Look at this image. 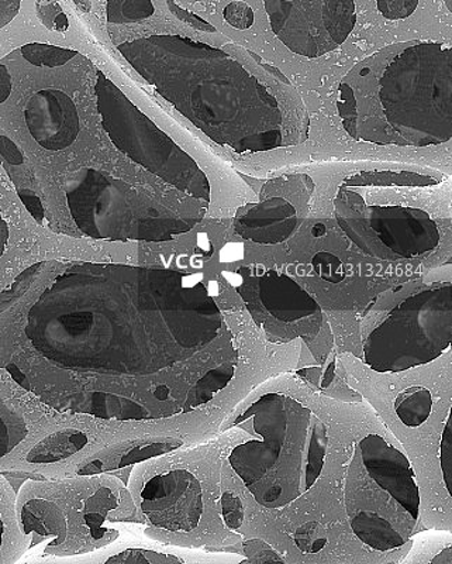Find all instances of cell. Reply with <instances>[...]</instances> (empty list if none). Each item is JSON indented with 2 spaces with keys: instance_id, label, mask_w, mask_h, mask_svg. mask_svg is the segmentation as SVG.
<instances>
[{
  "instance_id": "1",
  "label": "cell",
  "mask_w": 452,
  "mask_h": 564,
  "mask_svg": "<svg viewBox=\"0 0 452 564\" xmlns=\"http://www.w3.org/2000/svg\"><path fill=\"white\" fill-rule=\"evenodd\" d=\"M223 329L199 275L87 261L54 270L43 261L0 294V369L58 412L169 417L206 404L173 371L216 369L195 360Z\"/></svg>"
},
{
  "instance_id": "2",
  "label": "cell",
  "mask_w": 452,
  "mask_h": 564,
  "mask_svg": "<svg viewBox=\"0 0 452 564\" xmlns=\"http://www.w3.org/2000/svg\"><path fill=\"white\" fill-rule=\"evenodd\" d=\"M118 52L216 144L238 154L284 148L278 99L223 50L184 35L157 34L122 43Z\"/></svg>"
},
{
  "instance_id": "3",
  "label": "cell",
  "mask_w": 452,
  "mask_h": 564,
  "mask_svg": "<svg viewBox=\"0 0 452 564\" xmlns=\"http://www.w3.org/2000/svg\"><path fill=\"white\" fill-rule=\"evenodd\" d=\"M382 50L340 84L346 133L375 144L439 145L452 139V50L437 42Z\"/></svg>"
},
{
  "instance_id": "4",
  "label": "cell",
  "mask_w": 452,
  "mask_h": 564,
  "mask_svg": "<svg viewBox=\"0 0 452 564\" xmlns=\"http://www.w3.org/2000/svg\"><path fill=\"white\" fill-rule=\"evenodd\" d=\"M251 421L261 441L235 446L230 466L265 508L288 506L318 480L328 449L326 426L293 398L266 394L234 422Z\"/></svg>"
},
{
  "instance_id": "5",
  "label": "cell",
  "mask_w": 452,
  "mask_h": 564,
  "mask_svg": "<svg viewBox=\"0 0 452 564\" xmlns=\"http://www.w3.org/2000/svg\"><path fill=\"white\" fill-rule=\"evenodd\" d=\"M64 193L75 226L95 240L163 243L189 234L209 208L178 189L150 194L90 167L65 176Z\"/></svg>"
},
{
  "instance_id": "6",
  "label": "cell",
  "mask_w": 452,
  "mask_h": 564,
  "mask_svg": "<svg viewBox=\"0 0 452 564\" xmlns=\"http://www.w3.org/2000/svg\"><path fill=\"white\" fill-rule=\"evenodd\" d=\"M410 171H363L350 175L366 199L345 181L334 199L340 228L365 254L381 260H408L434 251L441 235L433 216L408 200L400 191L408 184Z\"/></svg>"
},
{
  "instance_id": "7",
  "label": "cell",
  "mask_w": 452,
  "mask_h": 564,
  "mask_svg": "<svg viewBox=\"0 0 452 564\" xmlns=\"http://www.w3.org/2000/svg\"><path fill=\"white\" fill-rule=\"evenodd\" d=\"M95 93L102 128L115 149L165 184L210 204L212 186L205 171L102 70H98Z\"/></svg>"
},
{
  "instance_id": "8",
  "label": "cell",
  "mask_w": 452,
  "mask_h": 564,
  "mask_svg": "<svg viewBox=\"0 0 452 564\" xmlns=\"http://www.w3.org/2000/svg\"><path fill=\"white\" fill-rule=\"evenodd\" d=\"M451 284L411 295L365 341L366 365L400 372L433 361L450 346Z\"/></svg>"
},
{
  "instance_id": "9",
  "label": "cell",
  "mask_w": 452,
  "mask_h": 564,
  "mask_svg": "<svg viewBox=\"0 0 452 564\" xmlns=\"http://www.w3.org/2000/svg\"><path fill=\"white\" fill-rule=\"evenodd\" d=\"M264 4L276 37L306 58L333 53L356 23L354 0H264Z\"/></svg>"
},
{
  "instance_id": "10",
  "label": "cell",
  "mask_w": 452,
  "mask_h": 564,
  "mask_svg": "<svg viewBox=\"0 0 452 564\" xmlns=\"http://www.w3.org/2000/svg\"><path fill=\"white\" fill-rule=\"evenodd\" d=\"M140 508L154 527L190 532L203 513L200 481L188 470H173L150 478L140 492Z\"/></svg>"
},
{
  "instance_id": "11",
  "label": "cell",
  "mask_w": 452,
  "mask_h": 564,
  "mask_svg": "<svg viewBox=\"0 0 452 564\" xmlns=\"http://www.w3.org/2000/svg\"><path fill=\"white\" fill-rule=\"evenodd\" d=\"M238 275L239 294L254 317L264 312L280 322L321 317L318 302L290 276L253 267H244Z\"/></svg>"
},
{
  "instance_id": "12",
  "label": "cell",
  "mask_w": 452,
  "mask_h": 564,
  "mask_svg": "<svg viewBox=\"0 0 452 564\" xmlns=\"http://www.w3.org/2000/svg\"><path fill=\"white\" fill-rule=\"evenodd\" d=\"M30 139L47 153H62L78 140L80 119L65 90L43 87L27 95L20 109Z\"/></svg>"
},
{
  "instance_id": "13",
  "label": "cell",
  "mask_w": 452,
  "mask_h": 564,
  "mask_svg": "<svg viewBox=\"0 0 452 564\" xmlns=\"http://www.w3.org/2000/svg\"><path fill=\"white\" fill-rule=\"evenodd\" d=\"M361 453L370 476L414 518H419L420 494L408 457L379 435L361 441Z\"/></svg>"
},
{
  "instance_id": "14",
  "label": "cell",
  "mask_w": 452,
  "mask_h": 564,
  "mask_svg": "<svg viewBox=\"0 0 452 564\" xmlns=\"http://www.w3.org/2000/svg\"><path fill=\"white\" fill-rule=\"evenodd\" d=\"M298 212L284 198H269L250 204L238 212L235 234L258 245H279L298 228Z\"/></svg>"
},
{
  "instance_id": "15",
  "label": "cell",
  "mask_w": 452,
  "mask_h": 564,
  "mask_svg": "<svg viewBox=\"0 0 452 564\" xmlns=\"http://www.w3.org/2000/svg\"><path fill=\"white\" fill-rule=\"evenodd\" d=\"M183 446V442L174 440L128 441L108 447L89 458L78 468V476L118 475L125 468L165 455Z\"/></svg>"
},
{
  "instance_id": "16",
  "label": "cell",
  "mask_w": 452,
  "mask_h": 564,
  "mask_svg": "<svg viewBox=\"0 0 452 564\" xmlns=\"http://www.w3.org/2000/svg\"><path fill=\"white\" fill-rule=\"evenodd\" d=\"M24 532L52 539L49 546L63 545L67 539V520L62 508L45 498H32L22 508Z\"/></svg>"
},
{
  "instance_id": "17",
  "label": "cell",
  "mask_w": 452,
  "mask_h": 564,
  "mask_svg": "<svg viewBox=\"0 0 452 564\" xmlns=\"http://www.w3.org/2000/svg\"><path fill=\"white\" fill-rule=\"evenodd\" d=\"M88 443V433L80 430L54 432L29 452L26 460L33 465H52L77 455Z\"/></svg>"
},
{
  "instance_id": "18",
  "label": "cell",
  "mask_w": 452,
  "mask_h": 564,
  "mask_svg": "<svg viewBox=\"0 0 452 564\" xmlns=\"http://www.w3.org/2000/svg\"><path fill=\"white\" fill-rule=\"evenodd\" d=\"M351 528L354 529L355 535L366 545L376 549V551H392V549L404 545V538L396 532L394 527L378 513L363 511L356 513L351 520Z\"/></svg>"
},
{
  "instance_id": "19",
  "label": "cell",
  "mask_w": 452,
  "mask_h": 564,
  "mask_svg": "<svg viewBox=\"0 0 452 564\" xmlns=\"http://www.w3.org/2000/svg\"><path fill=\"white\" fill-rule=\"evenodd\" d=\"M433 406V397L426 387L415 386L400 392L395 402L396 414L406 426L417 427L427 421Z\"/></svg>"
},
{
  "instance_id": "20",
  "label": "cell",
  "mask_w": 452,
  "mask_h": 564,
  "mask_svg": "<svg viewBox=\"0 0 452 564\" xmlns=\"http://www.w3.org/2000/svg\"><path fill=\"white\" fill-rule=\"evenodd\" d=\"M27 435L26 420L0 398V458L7 457L16 449Z\"/></svg>"
},
{
  "instance_id": "21",
  "label": "cell",
  "mask_w": 452,
  "mask_h": 564,
  "mask_svg": "<svg viewBox=\"0 0 452 564\" xmlns=\"http://www.w3.org/2000/svg\"><path fill=\"white\" fill-rule=\"evenodd\" d=\"M20 57L30 64L43 65V67L59 68L71 63L78 53L74 50L55 47V45L30 43L18 50Z\"/></svg>"
},
{
  "instance_id": "22",
  "label": "cell",
  "mask_w": 452,
  "mask_h": 564,
  "mask_svg": "<svg viewBox=\"0 0 452 564\" xmlns=\"http://www.w3.org/2000/svg\"><path fill=\"white\" fill-rule=\"evenodd\" d=\"M154 12L151 0H108V22L112 24L143 22L153 17Z\"/></svg>"
},
{
  "instance_id": "23",
  "label": "cell",
  "mask_w": 452,
  "mask_h": 564,
  "mask_svg": "<svg viewBox=\"0 0 452 564\" xmlns=\"http://www.w3.org/2000/svg\"><path fill=\"white\" fill-rule=\"evenodd\" d=\"M183 562V558L177 556L147 551V549H128V551L118 553V555L109 557L107 561L108 564H167Z\"/></svg>"
},
{
  "instance_id": "24",
  "label": "cell",
  "mask_w": 452,
  "mask_h": 564,
  "mask_svg": "<svg viewBox=\"0 0 452 564\" xmlns=\"http://www.w3.org/2000/svg\"><path fill=\"white\" fill-rule=\"evenodd\" d=\"M295 543L304 553H319L328 545V532L319 522H308L296 531Z\"/></svg>"
},
{
  "instance_id": "25",
  "label": "cell",
  "mask_w": 452,
  "mask_h": 564,
  "mask_svg": "<svg viewBox=\"0 0 452 564\" xmlns=\"http://www.w3.org/2000/svg\"><path fill=\"white\" fill-rule=\"evenodd\" d=\"M311 265L316 271V274L323 279L324 281L333 282V284H339V282L345 279V270L343 263L338 256L326 253V251H321L313 257L311 260Z\"/></svg>"
},
{
  "instance_id": "26",
  "label": "cell",
  "mask_w": 452,
  "mask_h": 564,
  "mask_svg": "<svg viewBox=\"0 0 452 564\" xmlns=\"http://www.w3.org/2000/svg\"><path fill=\"white\" fill-rule=\"evenodd\" d=\"M382 17L389 20L408 19L419 7V0H376Z\"/></svg>"
},
{
  "instance_id": "27",
  "label": "cell",
  "mask_w": 452,
  "mask_h": 564,
  "mask_svg": "<svg viewBox=\"0 0 452 564\" xmlns=\"http://www.w3.org/2000/svg\"><path fill=\"white\" fill-rule=\"evenodd\" d=\"M224 19L231 28L247 30L254 24V12L247 3L231 2L224 9Z\"/></svg>"
},
{
  "instance_id": "28",
  "label": "cell",
  "mask_w": 452,
  "mask_h": 564,
  "mask_svg": "<svg viewBox=\"0 0 452 564\" xmlns=\"http://www.w3.org/2000/svg\"><path fill=\"white\" fill-rule=\"evenodd\" d=\"M223 520L231 529L241 527L244 520V507L240 498L233 492H224L222 498Z\"/></svg>"
},
{
  "instance_id": "29",
  "label": "cell",
  "mask_w": 452,
  "mask_h": 564,
  "mask_svg": "<svg viewBox=\"0 0 452 564\" xmlns=\"http://www.w3.org/2000/svg\"><path fill=\"white\" fill-rule=\"evenodd\" d=\"M244 552L247 553L251 563L284 562V557H280L275 549L260 539L245 542Z\"/></svg>"
},
{
  "instance_id": "30",
  "label": "cell",
  "mask_w": 452,
  "mask_h": 564,
  "mask_svg": "<svg viewBox=\"0 0 452 564\" xmlns=\"http://www.w3.org/2000/svg\"><path fill=\"white\" fill-rule=\"evenodd\" d=\"M168 8L170 12L175 14V18H178L180 22L189 24L190 28L196 30H200V32L214 33L216 29L212 24L206 22L202 18H199L198 14L189 12V10L178 7L174 0H167Z\"/></svg>"
},
{
  "instance_id": "31",
  "label": "cell",
  "mask_w": 452,
  "mask_h": 564,
  "mask_svg": "<svg viewBox=\"0 0 452 564\" xmlns=\"http://www.w3.org/2000/svg\"><path fill=\"white\" fill-rule=\"evenodd\" d=\"M452 445H451V420H447L443 441H441V468H443L444 481L450 490L451 486V465H452Z\"/></svg>"
},
{
  "instance_id": "32",
  "label": "cell",
  "mask_w": 452,
  "mask_h": 564,
  "mask_svg": "<svg viewBox=\"0 0 452 564\" xmlns=\"http://www.w3.org/2000/svg\"><path fill=\"white\" fill-rule=\"evenodd\" d=\"M22 0H0V29L7 28L18 17Z\"/></svg>"
},
{
  "instance_id": "33",
  "label": "cell",
  "mask_w": 452,
  "mask_h": 564,
  "mask_svg": "<svg viewBox=\"0 0 452 564\" xmlns=\"http://www.w3.org/2000/svg\"><path fill=\"white\" fill-rule=\"evenodd\" d=\"M9 243V226L8 221L4 220L2 209H0V259H2L4 251Z\"/></svg>"
},
{
  "instance_id": "34",
  "label": "cell",
  "mask_w": 452,
  "mask_h": 564,
  "mask_svg": "<svg viewBox=\"0 0 452 564\" xmlns=\"http://www.w3.org/2000/svg\"><path fill=\"white\" fill-rule=\"evenodd\" d=\"M311 234H313L315 238H321V236L326 235V226L321 224L316 225Z\"/></svg>"
},
{
  "instance_id": "35",
  "label": "cell",
  "mask_w": 452,
  "mask_h": 564,
  "mask_svg": "<svg viewBox=\"0 0 452 564\" xmlns=\"http://www.w3.org/2000/svg\"><path fill=\"white\" fill-rule=\"evenodd\" d=\"M3 536H4V522L2 516H0V549L3 545Z\"/></svg>"
},
{
  "instance_id": "36",
  "label": "cell",
  "mask_w": 452,
  "mask_h": 564,
  "mask_svg": "<svg viewBox=\"0 0 452 564\" xmlns=\"http://www.w3.org/2000/svg\"><path fill=\"white\" fill-rule=\"evenodd\" d=\"M451 547L449 549V551H447L445 555H449L451 557ZM441 561V563H443V558H441V555L439 557H436L433 562L431 563H439ZM444 563H451V558H447V561H444Z\"/></svg>"
},
{
  "instance_id": "37",
  "label": "cell",
  "mask_w": 452,
  "mask_h": 564,
  "mask_svg": "<svg viewBox=\"0 0 452 564\" xmlns=\"http://www.w3.org/2000/svg\"><path fill=\"white\" fill-rule=\"evenodd\" d=\"M445 3H447V8H449L451 10L452 9L451 8V0H445Z\"/></svg>"
}]
</instances>
